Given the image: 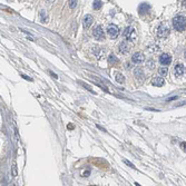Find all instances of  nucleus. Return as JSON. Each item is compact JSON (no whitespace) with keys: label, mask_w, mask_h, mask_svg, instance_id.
Masks as SVG:
<instances>
[{"label":"nucleus","mask_w":186,"mask_h":186,"mask_svg":"<svg viewBox=\"0 0 186 186\" xmlns=\"http://www.w3.org/2000/svg\"><path fill=\"white\" fill-rule=\"evenodd\" d=\"M21 77H24V78H25V79H27V80H30V81H31V80H32V79H31V78H29V77H28V76H26V75H21Z\"/></svg>","instance_id":"nucleus-25"},{"label":"nucleus","mask_w":186,"mask_h":186,"mask_svg":"<svg viewBox=\"0 0 186 186\" xmlns=\"http://www.w3.org/2000/svg\"><path fill=\"white\" fill-rule=\"evenodd\" d=\"M101 6H103V4H101L100 0H95L94 4H92V8H94L95 10H98L101 8Z\"/></svg>","instance_id":"nucleus-14"},{"label":"nucleus","mask_w":186,"mask_h":186,"mask_svg":"<svg viewBox=\"0 0 186 186\" xmlns=\"http://www.w3.org/2000/svg\"><path fill=\"white\" fill-rule=\"evenodd\" d=\"M107 33H108V36L111 39H115V38L118 37V35H119V29H118V27L115 26V25H109V26L107 27Z\"/></svg>","instance_id":"nucleus-3"},{"label":"nucleus","mask_w":186,"mask_h":186,"mask_svg":"<svg viewBox=\"0 0 186 186\" xmlns=\"http://www.w3.org/2000/svg\"><path fill=\"white\" fill-rule=\"evenodd\" d=\"M181 148H182L184 152H186V143H185V142H182V143H181Z\"/></svg>","instance_id":"nucleus-23"},{"label":"nucleus","mask_w":186,"mask_h":186,"mask_svg":"<svg viewBox=\"0 0 186 186\" xmlns=\"http://www.w3.org/2000/svg\"><path fill=\"white\" fill-rule=\"evenodd\" d=\"M159 63L163 65V66H167L172 63V57L168 53H162L159 56Z\"/></svg>","instance_id":"nucleus-6"},{"label":"nucleus","mask_w":186,"mask_h":186,"mask_svg":"<svg viewBox=\"0 0 186 186\" xmlns=\"http://www.w3.org/2000/svg\"><path fill=\"white\" fill-rule=\"evenodd\" d=\"M124 163H125L126 165H128L129 167H132V168H135V166H134V164H132L129 160H127V159H124Z\"/></svg>","instance_id":"nucleus-21"},{"label":"nucleus","mask_w":186,"mask_h":186,"mask_svg":"<svg viewBox=\"0 0 186 186\" xmlns=\"http://www.w3.org/2000/svg\"><path fill=\"white\" fill-rule=\"evenodd\" d=\"M170 35V28L166 24H160L157 28V36L159 38H165Z\"/></svg>","instance_id":"nucleus-2"},{"label":"nucleus","mask_w":186,"mask_h":186,"mask_svg":"<svg viewBox=\"0 0 186 186\" xmlns=\"http://www.w3.org/2000/svg\"><path fill=\"white\" fill-rule=\"evenodd\" d=\"M173 27L177 31H184L186 29V18L184 16H176L173 19Z\"/></svg>","instance_id":"nucleus-1"},{"label":"nucleus","mask_w":186,"mask_h":186,"mask_svg":"<svg viewBox=\"0 0 186 186\" xmlns=\"http://www.w3.org/2000/svg\"><path fill=\"white\" fill-rule=\"evenodd\" d=\"M186 74V68L184 65L182 64H177L175 66V75L178 76V77H181V76L185 75Z\"/></svg>","instance_id":"nucleus-9"},{"label":"nucleus","mask_w":186,"mask_h":186,"mask_svg":"<svg viewBox=\"0 0 186 186\" xmlns=\"http://www.w3.org/2000/svg\"><path fill=\"white\" fill-rule=\"evenodd\" d=\"M92 35H94V37L97 39V40H103L104 38H105V32H104L103 28L101 26H96L94 28V31H92Z\"/></svg>","instance_id":"nucleus-4"},{"label":"nucleus","mask_w":186,"mask_h":186,"mask_svg":"<svg viewBox=\"0 0 186 186\" xmlns=\"http://www.w3.org/2000/svg\"><path fill=\"white\" fill-rule=\"evenodd\" d=\"M134 35H135V29L133 27L125 28V30H124V36L127 38V40H131V41L135 40V36Z\"/></svg>","instance_id":"nucleus-5"},{"label":"nucleus","mask_w":186,"mask_h":186,"mask_svg":"<svg viewBox=\"0 0 186 186\" xmlns=\"http://www.w3.org/2000/svg\"><path fill=\"white\" fill-rule=\"evenodd\" d=\"M116 81L118 84H124V81H125V77H124L122 74H117L116 75Z\"/></svg>","instance_id":"nucleus-15"},{"label":"nucleus","mask_w":186,"mask_h":186,"mask_svg":"<svg viewBox=\"0 0 186 186\" xmlns=\"http://www.w3.org/2000/svg\"><path fill=\"white\" fill-rule=\"evenodd\" d=\"M72 127H74V126H72V125H71V124H69V125H68V128H69V129H71Z\"/></svg>","instance_id":"nucleus-28"},{"label":"nucleus","mask_w":186,"mask_h":186,"mask_svg":"<svg viewBox=\"0 0 186 186\" xmlns=\"http://www.w3.org/2000/svg\"><path fill=\"white\" fill-rule=\"evenodd\" d=\"M97 128H99V129H101V131H104V132H106V131H105V129H104L103 127H100V126H99V125H97Z\"/></svg>","instance_id":"nucleus-27"},{"label":"nucleus","mask_w":186,"mask_h":186,"mask_svg":"<svg viewBox=\"0 0 186 186\" xmlns=\"http://www.w3.org/2000/svg\"><path fill=\"white\" fill-rule=\"evenodd\" d=\"M77 6V0H69V7L70 9H74Z\"/></svg>","instance_id":"nucleus-19"},{"label":"nucleus","mask_w":186,"mask_h":186,"mask_svg":"<svg viewBox=\"0 0 186 186\" xmlns=\"http://www.w3.org/2000/svg\"><path fill=\"white\" fill-rule=\"evenodd\" d=\"M119 50L122 53H124V55H126V53L129 52V46L127 45V41H122V43L119 44Z\"/></svg>","instance_id":"nucleus-11"},{"label":"nucleus","mask_w":186,"mask_h":186,"mask_svg":"<svg viewBox=\"0 0 186 186\" xmlns=\"http://www.w3.org/2000/svg\"><path fill=\"white\" fill-rule=\"evenodd\" d=\"M148 11H149V5H147V4H142V5L139 6V8H138V12H139V15H140V16L147 15Z\"/></svg>","instance_id":"nucleus-10"},{"label":"nucleus","mask_w":186,"mask_h":186,"mask_svg":"<svg viewBox=\"0 0 186 186\" xmlns=\"http://www.w3.org/2000/svg\"><path fill=\"white\" fill-rule=\"evenodd\" d=\"M108 61H109V64H116L117 63V58L115 57V55H110L108 57Z\"/></svg>","instance_id":"nucleus-16"},{"label":"nucleus","mask_w":186,"mask_h":186,"mask_svg":"<svg viewBox=\"0 0 186 186\" xmlns=\"http://www.w3.org/2000/svg\"><path fill=\"white\" fill-rule=\"evenodd\" d=\"M45 16H46V12L43 10L41 11V15H40V17H41V20H43V22H45V21H47V19L45 18Z\"/></svg>","instance_id":"nucleus-22"},{"label":"nucleus","mask_w":186,"mask_h":186,"mask_svg":"<svg viewBox=\"0 0 186 186\" xmlns=\"http://www.w3.org/2000/svg\"><path fill=\"white\" fill-rule=\"evenodd\" d=\"M146 65H147V68L148 69H154L155 68V61L154 60H148Z\"/></svg>","instance_id":"nucleus-18"},{"label":"nucleus","mask_w":186,"mask_h":186,"mask_svg":"<svg viewBox=\"0 0 186 186\" xmlns=\"http://www.w3.org/2000/svg\"><path fill=\"white\" fill-rule=\"evenodd\" d=\"M132 60H133V63H135V64H142L145 61V56H144V53H142V52H136L133 55Z\"/></svg>","instance_id":"nucleus-7"},{"label":"nucleus","mask_w":186,"mask_h":186,"mask_svg":"<svg viewBox=\"0 0 186 186\" xmlns=\"http://www.w3.org/2000/svg\"><path fill=\"white\" fill-rule=\"evenodd\" d=\"M158 72H159V75H162L163 77H164V76L167 75V68H165V67H162V68L158 69Z\"/></svg>","instance_id":"nucleus-17"},{"label":"nucleus","mask_w":186,"mask_h":186,"mask_svg":"<svg viewBox=\"0 0 186 186\" xmlns=\"http://www.w3.org/2000/svg\"><path fill=\"white\" fill-rule=\"evenodd\" d=\"M92 22H94V18H92L90 15H86L83 19V26L85 29H88V28L91 26Z\"/></svg>","instance_id":"nucleus-8"},{"label":"nucleus","mask_w":186,"mask_h":186,"mask_svg":"<svg viewBox=\"0 0 186 186\" xmlns=\"http://www.w3.org/2000/svg\"><path fill=\"white\" fill-rule=\"evenodd\" d=\"M89 174H90V172H89V171H86L85 173L83 174V175H84V177H88V176H89Z\"/></svg>","instance_id":"nucleus-24"},{"label":"nucleus","mask_w":186,"mask_h":186,"mask_svg":"<svg viewBox=\"0 0 186 186\" xmlns=\"http://www.w3.org/2000/svg\"><path fill=\"white\" fill-rule=\"evenodd\" d=\"M185 58H186V51H185Z\"/></svg>","instance_id":"nucleus-29"},{"label":"nucleus","mask_w":186,"mask_h":186,"mask_svg":"<svg viewBox=\"0 0 186 186\" xmlns=\"http://www.w3.org/2000/svg\"><path fill=\"white\" fill-rule=\"evenodd\" d=\"M134 75H135V77H137L138 79H143V78H144V71H143V69L140 68V67L136 68V69L134 70Z\"/></svg>","instance_id":"nucleus-13"},{"label":"nucleus","mask_w":186,"mask_h":186,"mask_svg":"<svg viewBox=\"0 0 186 186\" xmlns=\"http://www.w3.org/2000/svg\"><path fill=\"white\" fill-rule=\"evenodd\" d=\"M152 84H153V86L162 87L165 84V80H164V78H162V77H155L154 79L152 80Z\"/></svg>","instance_id":"nucleus-12"},{"label":"nucleus","mask_w":186,"mask_h":186,"mask_svg":"<svg viewBox=\"0 0 186 186\" xmlns=\"http://www.w3.org/2000/svg\"><path fill=\"white\" fill-rule=\"evenodd\" d=\"M50 75H51V76H52V77H53V78H56V79H57V78H58V76H57V75H56V74H53V72H52V71H50Z\"/></svg>","instance_id":"nucleus-26"},{"label":"nucleus","mask_w":186,"mask_h":186,"mask_svg":"<svg viewBox=\"0 0 186 186\" xmlns=\"http://www.w3.org/2000/svg\"><path fill=\"white\" fill-rule=\"evenodd\" d=\"M12 175H13V176H17V175H18V172H17V166H16V164L12 166Z\"/></svg>","instance_id":"nucleus-20"}]
</instances>
